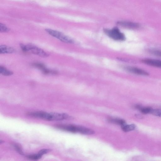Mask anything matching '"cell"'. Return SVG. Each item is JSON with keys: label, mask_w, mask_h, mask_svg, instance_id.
Wrapping results in <instances>:
<instances>
[{"label": "cell", "mask_w": 161, "mask_h": 161, "mask_svg": "<svg viewBox=\"0 0 161 161\" xmlns=\"http://www.w3.org/2000/svg\"><path fill=\"white\" fill-rule=\"evenodd\" d=\"M56 127L58 129L72 133L79 132L84 134L86 128L72 125H58Z\"/></svg>", "instance_id": "cell-1"}, {"label": "cell", "mask_w": 161, "mask_h": 161, "mask_svg": "<svg viewBox=\"0 0 161 161\" xmlns=\"http://www.w3.org/2000/svg\"><path fill=\"white\" fill-rule=\"evenodd\" d=\"M104 32L112 39L119 41H124L125 39V35L116 27L111 29H104Z\"/></svg>", "instance_id": "cell-2"}, {"label": "cell", "mask_w": 161, "mask_h": 161, "mask_svg": "<svg viewBox=\"0 0 161 161\" xmlns=\"http://www.w3.org/2000/svg\"><path fill=\"white\" fill-rule=\"evenodd\" d=\"M45 31L50 35L62 42L68 43H73L74 42L71 38L59 31L49 29H46Z\"/></svg>", "instance_id": "cell-3"}, {"label": "cell", "mask_w": 161, "mask_h": 161, "mask_svg": "<svg viewBox=\"0 0 161 161\" xmlns=\"http://www.w3.org/2000/svg\"><path fill=\"white\" fill-rule=\"evenodd\" d=\"M27 52L31 51L33 54L42 57H47L49 54L42 49L32 44L26 45Z\"/></svg>", "instance_id": "cell-4"}, {"label": "cell", "mask_w": 161, "mask_h": 161, "mask_svg": "<svg viewBox=\"0 0 161 161\" xmlns=\"http://www.w3.org/2000/svg\"><path fill=\"white\" fill-rule=\"evenodd\" d=\"M69 116L65 113H48L47 120H61L67 119Z\"/></svg>", "instance_id": "cell-5"}, {"label": "cell", "mask_w": 161, "mask_h": 161, "mask_svg": "<svg viewBox=\"0 0 161 161\" xmlns=\"http://www.w3.org/2000/svg\"><path fill=\"white\" fill-rule=\"evenodd\" d=\"M125 69L129 72L137 75L147 76L149 75L146 71L136 67L128 66L126 67Z\"/></svg>", "instance_id": "cell-6"}, {"label": "cell", "mask_w": 161, "mask_h": 161, "mask_svg": "<svg viewBox=\"0 0 161 161\" xmlns=\"http://www.w3.org/2000/svg\"><path fill=\"white\" fill-rule=\"evenodd\" d=\"M142 62L148 65L161 68V60L155 59L146 58L142 59Z\"/></svg>", "instance_id": "cell-7"}, {"label": "cell", "mask_w": 161, "mask_h": 161, "mask_svg": "<svg viewBox=\"0 0 161 161\" xmlns=\"http://www.w3.org/2000/svg\"><path fill=\"white\" fill-rule=\"evenodd\" d=\"M117 24L123 27L131 29H135L139 27L138 23L127 21H120Z\"/></svg>", "instance_id": "cell-8"}, {"label": "cell", "mask_w": 161, "mask_h": 161, "mask_svg": "<svg viewBox=\"0 0 161 161\" xmlns=\"http://www.w3.org/2000/svg\"><path fill=\"white\" fill-rule=\"evenodd\" d=\"M14 51V48L13 47L2 45L0 46V53H11Z\"/></svg>", "instance_id": "cell-9"}, {"label": "cell", "mask_w": 161, "mask_h": 161, "mask_svg": "<svg viewBox=\"0 0 161 161\" xmlns=\"http://www.w3.org/2000/svg\"><path fill=\"white\" fill-rule=\"evenodd\" d=\"M108 121L111 123L120 125L121 126L126 125L125 121L121 119L110 118L109 119Z\"/></svg>", "instance_id": "cell-10"}, {"label": "cell", "mask_w": 161, "mask_h": 161, "mask_svg": "<svg viewBox=\"0 0 161 161\" xmlns=\"http://www.w3.org/2000/svg\"><path fill=\"white\" fill-rule=\"evenodd\" d=\"M0 73L4 76H10L13 74V72L12 71L1 65L0 66Z\"/></svg>", "instance_id": "cell-11"}, {"label": "cell", "mask_w": 161, "mask_h": 161, "mask_svg": "<svg viewBox=\"0 0 161 161\" xmlns=\"http://www.w3.org/2000/svg\"><path fill=\"white\" fill-rule=\"evenodd\" d=\"M122 127V130L125 132H128L134 130L135 128V125L133 124L125 125Z\"/></svg>", "instance_id": "cell-12"}, {"label": "cell", "mask_w": 161, "mask_h": 161, "mask_svg": "<svg viewBox=\"0 0 161 161\" xmlns=\"http://www.w3.org/2000/svg\"><path fill=\"white\" fill-rule=\"evenodd\" d=\"M31 65L34 67L40 69L42 71L46 68L45 65L41 63L34 62L32 63Z\"/></svg>", "instance_id": "cell-13"}, {"label": "cell", "mask_w": 161, "mask_h": 161, "mask_svg": "<svg viewBox=\"0 0 161 161\" xmlns=\"http://www.w3.org/2000/svg\"><path fill=\"white\" fill-rule=\"evenodd\" d=\"M42 156L38 153L36 154H31L26 156L27 158L32 160H38L41 158Z\"/></svg>", "instance_id": "cell-14"}, {"label": "cell", "mask_w": 161, "mask_h": 161, "mask_svg": "<svg viewBox=\"0 0 161 161\" xmlns=\"http://www.w3.org/2000/svg\"><path fill=\"white\" fill-rule=\"evenodd\" d=\"M150 113L155 116H160L161 114V110L152 108Z\"/></svg>", "instance_id": "cell-15"}, {"label": "cell", "mask_w": 161, "mask_h": 161, "mask_svg": "<svg viewBox=\"0 0 161 161\" xmlns=\"http://www.w3.org/2000/svg\"><path fill=\"white\" fill-rule=\"evenodd\" d=\"M9 31V29L5 25L3 24L0 23V31L1 32H8Z\"/></svg>", "instance_id": "cell-16"}, {"label": "cell", "mask_w": 161, "mask_h": 161, "mask_svg": "<svg viewBox=\"0 0 161 161\" xmlns=\"http://www.w3.org/2000/svg\"><path fill=\"white\" fill-rule=\"evenodd\" d=\"M149 52L152 54L159 57H161V50H151Z\"/></svg>", "instance_id": "cell-17"}, {"label": "cell", "mask_w": 161, "mask_h": 161, "mask_svg": "<svg viewBox=\"0 0 161 161\" xmlns=\"http://www.w3.org/2000/svg\"><path fill=\"white\" fill-rule=\"evenodd\" d=\"M14 146L15 149L19 153L22 155H24V153L22 151L21 147L19 145L17 144H14Z\"/></svg>", "instance_id": "cell-18"}, {"label": "cell", "mask_w": 161, "mask_h": 161, "mask_svg": "<svg viewBox=\"0 0 161 161\" xmlns=\"http://www.w3.org/2000/svg\"><path fill=\"white\" fill-rule=\"evenodd\" d=\"M151 109L152 108L147 107L144 108H141L140 110L141 112L143 114H147L149 113H150Z\"/></svg>", "instance_id": "cell-19"}, {"label": "cell", "mask_w": 161, "mask_h": 161, "mask_svg": "<svg viewBox=\"0 0 161 161\" xmlns=\"http://www.w3.org/2000/svg\"><path fill=\"white\" fill-rule=\"evenodd\" d=\"M50 150L49 149H44L40 150L38 153L41 155L42 156L43 155L50 152Z\"/></svg>", "instance_id": "cell-20"}, {"label": "cell", "mask_w": 161, "mask_h": 161, "mask_svg": "<svg viewBox=\"0 0 161 161\" xmlns=\"http://www.w3.org/2000/svg\"><path fill=\"white\" fill-rule=\"evenodd\" d=\"M160 117H161V115H160Z\"/></svg>", "instance_id": "cell-21"}]
</instances>
